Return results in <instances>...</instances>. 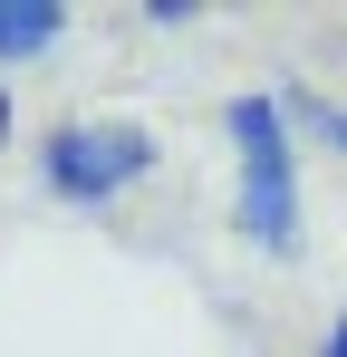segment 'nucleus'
<instances>
[{
    "label": "nucleus",
    "mask_w": 347,
    "mask_h": 357,
    "mask_svg": "<svg viewBox=\"0 0 347 357\" xmlns=\"http://www.w3.org/2000/svg\"><path fill=\"white\" fill-rule=\"evenodd\" d=\"M222 135H231V232L261 261H299V135H289L280 87H241L222 97Z\"/></svg>",
    "instance_id": "1"
},
{
    "label": "nucleus",
    "mask_w": 347,
    "mask_h": 357,
    "mask_svg": "<svg viewBox=\"0 0 347 357\" xmlns=\"http://www.w3.org/2000/svg\"><path fill=\"white\" fill-rule=\"evenodd\" d=\"M155 165H164V135L145 116H58L29 145L39 193L68 203V213H116L135 183H155Z\"/></svg>",
    "instance_id": "2"
},
{
    "label": "nucleus",
    "mask_w": 347,
    "mask_h": 357,
    "mask_svg": "<svg viewBox=\"0 0 347 357\" xmlns=\"http://www.w3.org/2000/svg\"><path fill=\"white\" fill-rule=\"evenodd\" d=\"M58 49H68V10L58 0H0V77L58 59Z\"/></svg>",
    "instance_id": "3"
},
{
    "label": "nucleus",
    "mask_w": 347,
    "mask_h": 357,
    "mask_svg": "<svg viewBox=\"0 0 347 357\" xmlns=\"http://www.w3.org/2000/svg\"><path fill=\"white\" fill-rule=\"evenodd\" d=\"M289 107V126H309L328 155H347V97H280Z\"/></svg>",
    "instance_id": "4"
},
{
    "label": "nucleus",
    "mask_w": 347,
    "mask_h": 357,
    "mask_svg": "<svg viewBox=\"0 0 347 357\" xmlns=\"http://www.w3.org/2000/svg\"><path fill=\"white\" fill-rule=\"evenodd\" d=\"M20 145V97H10V77H0V155Z\"/></svg>",
    "instance_id": "5"
},
{
    "label": "nucleus",
    "mask_w": 347,
    "mask_h": 357,
    "mask_svg": "<svg viewBox=\"0 0 347 357\" xmlns=\"http://www.w3.org/2000/svg\"><path fill=\"white\" fill-rule=\"evenodd\" d=\"M318 357H347V309L328 319V338H318Z\"/></svg>",
    "instance_id": "6"
}]
</instances>
